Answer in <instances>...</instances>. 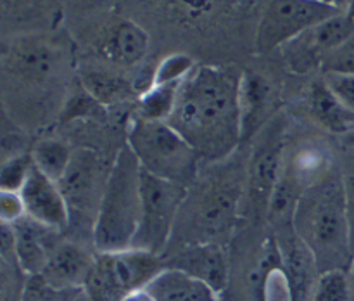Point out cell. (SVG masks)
Here are the masks:
<instances>
[{
    "label": "cell",
    "mask_w": 354,
    "mask_h": 301,
    "mask_svg": "<svg viewBox=\"0 0 354 301\" xmlns=\"http://www.w3.org/2000/svg\"><path fill=\"white\" fill-rule=\"evenodd\" d=\"M308 107L320 127L344 137L354 128V113L334 95L324 78L317 80L308 93Z\"/></svg>",
    "instance_id": "cell-17"
},
{
    "label": "cell",
    "mask_w": 354,
    "mask_h": 301,
    "mask_svg": "<svg viewBox=\"0 0 354 301\" xmlns=\"http://www.w3.org/2000/svg\"><path fill=\"white\" fill-rule=\"evenodd\" d=\"M19 194L26 208V217L31 220L55 232L69 227V208L57 182L44 175L35 165Z\"/></svg>",
    "instance_id": "cell-12"
},
{
    "label": "cell",
    "mask_w": 354,
    "mask_h": 301,
    "mask_svg": "<svg viewBox=\"0 0 354 301\" xmlns=\"http://www.w3.org/2000/svg\"><path fill=\"white\" fill-rule=\"evenodd\" d=\"M24 217H26V208H24L21 194L0 190V220L2 224L14 225Z\"/></svg>",
    "instance_id": "cell-30"
},
{
    "label": "cell",
    "mask_w": 354,
    "mask_h": 301,
    "mask_svg": "<svg viewBox=\"0 0 354 301\" xmlns=\"http://www.w3.org/2000/svg\"><path fill=\"white\" fill-rule=\"evenodd\" d=\"M270 104V85L259 75H244L241 80L242 140H249L265 127V113Z\"/></svg>",
    "instance_id": "cell-20"
},
{
    "label": "cell",
    "mask_w": 354,
    "mask_h": 301,
    "mask_svg": "<svg viewBox=\"0 0 354 301\" xmlns=\"http://www.w3.org/2000/svg\"><path fill=\"white\" fill-rule=\"evenodd\" d=\"M324 73H348L354 75V37L335 48L322 66Z\"/></svg>",
    "instance_id": "cell-29"
},
{
    "label": "cell",
    "mask_w": 354,
    "mask_h": 301,
    "mask_svg": "<svg viewBox=\"0 0 354 301\" xmlns=\"http://www.w3.org/2000/svg\"><path fill=\"white\" fill-rule=\"evenodd\" d=\"M82 78L83 89L102 106L121 102V100L128 99L131 93L130 83L116 73L90 69V71L83 73Z\"/></svg>",
    "instance_id": "cell-22"
},
{
    "label": "cell",
    "mask_w": 354,
    "mask_h": 301,
    "mask_svg": "<svg viewBox=\"0 0 354 301\" xmlns=\"http://www.w3.org/2000/svg\"><path fill=\"white\" fill-rule=\"evenodd\" d=\"M344 12L348 14L349 17H353V19H354V0H349V3H348V7H346Z\"/></svg>",
    "instance_id": "cell-34"
},
{
    "label": "cell",
    "mask_w": 354,
    "mask_h": 301,
    "mask_svg": "<svg viewBox=\"0 0 354 301\" xmlns=\"http://www.w3.org/2000/svg\"><path fill=\"white\" fill-rule=\"evenodd\" d=\"M241 80L227 69L201 66L180 83L166 121L201 159L220 161L242 142Z\"/></svg>",
    "instance_id": "cell-1"
},
{
    "label": "cell",
    "mask_w": 354,
    "mask_h": 301,
    "mask_svg": "<svg viewBox=\"0 0 354 301\" xmlns=\"http://www.w3.org/2000/svg\"><path fill=\"white\" fill-rule=\"evenodd\" d=\"M127 144L145 172L187 189L196 180L199 154L166 120L137 116Z\"/></svg>",
    "instance_id": "cell-4"
},
{
    "label": "cell",
    "mask_w": 354,
    "mask_h": 301,
    "mask_svg": "<svg viewBox=\"0 0 354 301\" xmlns=\"http://www.w3.org/2000/svg\"><path fill=\"white\" fill-rule=\"evenodd\" d=\"M121 301H154V298H152L144 287V289H138V291H133V293L127 294Z\"/></svg>",
    "instance_id": "cell-31"
},
{
    "label": "cell",
    "mask_w": 354,
    "mask_h": 301,
    "mask_svg": "<svg viewBox=\"0 0 354 301\" xmlns=\"http://www.w3.org/2000/svg\"><path fill=\"white\" fill-rule=\"evenodd\" d=\"M317 2L325 3V6H330V7H334V9H339V10H346L349 0H317Z\"/></svg>",
    "instance_id": "cell-32"
},
{
    "label": "cell",
    "mask_w": 354,
    "mask_h": 301,
    "mask_svg": "<svg viewBox=\"0 0 354 301\" xmlns=\"http://www.w3.org/2000/svg\"><path fill=\"white\" fill-rule=\"evenodd\" d=\"M149 51V35L133 21H121L113 28L111 37L104 45V54L118 66L138 64L144 61Z\"/></svg>",
    "instance_id": "cell-19"
},
{
    "label": "cell",
    "mask_w": 354,
    "mask_h": 301,
    "mask_svg": "<svg viewBox=\"0 0 354 301\" xmlns=\"http://www.w3.org/2000/svg\"><path fill=\"white\" fill-rule=\"evenodd\" d=\"M30 154L33 165L44 175H47L54 182H59L68 170L75 151L66 142L57 140V138H44V140L37 142Z\"/></svg>",
    "instance_id": "cell-21"
},
{
    "label": "cell",
    "mask_w": 354,
    "mask_h": 301,
    "mask_svg": "<svg viewBox=\"0 0 354 301\" xmlns=\"http://www.w3.org/2000/svg\"><path fill=\"white\" fill-rule=\"evenodd\" d=\"M239 199L241 189L227 182L211 183L203 190L194 213V230L199 234L196 244L218 242V237L230 230L237 218Z\"/></svg>",
    "instance_id": "cell-11"
},
{
    "label": "cell",
    "mask_w": 354,
    "mask_h": 301,
    "mask_svg": "<svg viewBox=\"0 0 354 301\" xmlns=\"http://www.w3.org/2000/svg\"><path fill=\"white\" fill-rule=\"evenodd\" d=\"M351 273L354 275V258H353V265H351Z\"/></svg>",
    "instance_id": "cell-35"
},
{
    "label": "cell",
    "mask_w": 354,
    "mask_h": 301,
    "mask_svg": "<svg viewBox=\"0 0 354 301\" xmlns=\"http://www.w3.org/2000/svg\"><path fill=\"white\" fill-rule=\"evenodd\" d=\"M342 142H344V147L354 149V128L349 134H346L344 137H342Z\"/></svg>",
    "instance_id": "cell-33"
},
{
    "label": "cell",
    "mask_w": 354,
    "mask_h": 301,
    "mask_svg": "<svg viewBox=\"0 0 354 301\" xmlns=\"http://www.w3.org/2000/svg\"><path fill=\"white\" fill-rule=\"evenodd\" d=\"M180 83L171 85H151V89L140 97V114L138 116L149 120H168L173 106H175L176 92Z\"/></svg>",
    "instance_id": "cell-23"
},
{
    "label": "cell",
    "mask_w": 354,
    "mask_h": 301,
    "mask_svg": "<svg viewBox=\"0 0 354 301\" xmlns=\"http://www.w3.org/2000/svg\"><path fill=\"white\" fill-rule=\"evenodd\" d=\"M145 291L154 301H221V294L213 287L173 266H165Z\"/></svg>",
    "instance_id": "cell-15"
},
{
    "label": "cell",
    "mask_w": 354,
    "mask_h": 301,
    "mask_svg": "<svg viewBox=\"0 0 354 301\" xmlns=\"http://www.w3.org/2000/svg\"><path fill=\"white\" fill-rule=\"evenodd\" d=\"M342 180V190H344L346 211H348L349 228H351V242L354 251V149L346 147L339 163Z\"/></svg>",
    "instance_id": "cell-27"
},
{
    "label": "cell",
    "mask_w": 354,
    "mask_h": 301,
    "mask_svg": "<svg viewBox=\"0 0 354 301\" xmlns=\"http://www.w3.org/2000/svg\"><path fill=\"white\" fill-rule=\"evenodd\" d=\"M290 224L313 255L318 272H351L354 251L339 166L301 194Z\"/></svg>",
    "instance_id": "cell-2"
},
{
    "label": "cell",
    "mask_w": 354,
    "mask_h": 301,
    "mask_svg": "<svg viewBox=\"0 0 354 301\" xmlns=\"http://www.w3.org/2000/svg\"><path fill=\"white\" fill-rule=\"evenodd\" d=\"M162 268L158 255L140 249L97 255L85 291L92 301H121L127 294L144 289Z\"/></svg>",
    "instance_id": "cell-6"
},
{
    "label": "cell",
    "mask_w": 354,
    "mask_h": 301,
    "mask_svg": "<svg viewBox=\"0 0 354 301\" xmlns=\"http://www.w3.org/2000/svg\"><path fill=\"white\" fill-rule=\"evenodd\" d=\"M353 37L354 19L346 12H341L311 26L299 37L287 42L280 51L287 66L303 75L313 69H322L328 55Z\"/></svg>",
    "instance_id": "cell-10"
},
{
    "label": "cell",
    "mask_w": 354,
    "mask_h": 301,
    "mask_svg": "<svg viewBox=\"0 0 354 301\" xmlns=\"http://www.w3.org/2000/svg\"><path fill=\"white\" fill-rule=\"evenodd\" d=\"M194 61L189 55L175 54L166 57L165 61L159 64L158 71H156L154 78H152V85H171V83H182L187 76L192 73Z\"/></svg>",
    "instance_id": "cell-26"
},
{
    "label": "cell",
    "mask_w": 354,
    "mask_h": 301,
    "mask_svg": "<svg viewBox=\"0 0 354 301\" xmlns=\"http://www.w3.org/2000/svg\"><path fill=\"white\" fill-rule=\"evenodd\" d=\"M308 301H351V282L346 270H328L318 275Z\"/></svg>",
    "instance_id": "cell-24"
},
{
    "label": "cell",
    "mask_w": 354,
    "mask_h": 301,
    "mask_svg": "<svg viewBox=\"0 0 354 301\" xmlns=\"http://www.w3.org/2000/svg\"><path fill=\"white\" fill-rule=\"evenodd\" d=\"M95 262L97 256L76 242H57L40 275L48 286L59 291L85 287Z\"/></svg>",
    "instance_id": "cell-14"
},
{
    "label": "cell",
    "mask_w": 354,
    "mask_h": 301,
    "mask_svg": "<svg viewBox=\"0 0 354 301\" xmlns=\"http://www.w3.org/2000/svg\"><path fill=\"white\" fill-rule=\"evenodd\" d=\"M14 230V251H16L17 262L24 273H41L48 262V256L57 246L50 244L48 232H55L52 228L44 227L31 220L30 217L21 218L12 225Z\"/></svg>",
    "instance_id": "cell-16"
},
{
    "label": "cell",
    "mask_w": 354,
    "mask_h": 301,
    "mask_svg": "<svg viewBox=\"0 0 354 301\" xmlns=\"http://www.w3.org/2000/svg\"><path fill=\"white\" fill-rule=\"evenodd\" d=\"M203 280L216 293H223L228 284V258L218 242L189 244L168 259V265Z\"/></svg>",
    "instance_id": "cell-13"
},
{
    "label": "cell",
    "mask_w": 354,
    "mask_h": 301,
    "mask_svg": "<svg viewBox=\"0 0 354 301\" xmlns=\"http://www.w3.org/2000/svg\"><path fill=\"white\" fill-rule=\"evenodd\" d=\"M31 170H33L31 154H19L6 159L0 172V190L21 192Z\"/></svg>",
    "instance_id": "cell-25"
},
{
    "label": "cell",
    "mask_w": 354,
    "mask_h": 301,
    "mask_svg": "<svg viewBox=\"0 0 354 301\" xmlns=\"http://www.w3.org/2000/svg\"><path fill=\"white\" fill-rule=\"evenodd\" d=\"M341 12L344 10L317 0H270L259 21L256 48L259 54L282 48L287 42L299 37L311 26Z\"/></svg>",
    "instance_id": "cell-8"
},
{
    "label": "cell",
    "mask_w": 354,
    "mask_h": 301,
    "mask_svg": "<svg viewBox=\"0 0 354 301\" xmlns=\"http://www.w3.org/2000/svg\"><path fill=\"white\" fill-rule=\"evenodd\" d=\"M142 211V166L130 145L118 151L99 213L92 230L97 255L120 253L133 248L135 235L140 225Z\"/></svg>",
    "instance_id": "cell-3"
},
{
    "label": "cell",
    "mask_w": 354,
    "mask_h": 301,
    "mask_svg": "<svg viewBox=\"0 0 354 301\" xmlns=\"http://www.w3.org/2000/svg\"><path fill=\"white\" fill-rule=\"evenodd\" d=\"M322 78L334 92V95L354 113V75L348 73H324Z\"/></svg>",
    "instance_id": "cell-28"
},
{
    "label": "cell",
    "mask_w": 354,
    "mask_h": 301,
    "mask_svg": "<svg viewBox=\"0 0 354 301\" xmlns=\"http://www.w3.org/2000/svg\"><path fill=\"white\" fill-rule=\"evenodd\" d=\"M286 121L282 116L270 120L258 131L248 166V197L251 211L258 217L268 215L283 165Z\"/></svg>",
    "instance_id": "cell-9"
},
{
    "label": "cell",
    "mask_w": 354,
    "mask_h": 301,
    "mask_svg": "<svg viewBox=\"0 0 354 301\" xmlns=\"http://www.w3.org/2000/svg\"><path fill=\"white\" fill-rule=\"evenodd\" d=\"M109 172L111 166L107 168L95 151L80 149L75 151L68 170L57 182L68 203L71 221L86 224L90 232L95 225Z\"/></svg>",
    "instance_id": "cell-7"
},
{
    "label": "cell",
    "mask_w": 354,
    "mask_h": 301,
    "mask_svg": "<svg viewBox=\"0 0 354 301\" xmlns=\"http://www.w3.org/2000/svg\"><path fill=\"white\" fill-rule=\"evenodd\" d=\"M185 201L187 187L142 170L140 225L131 249L161 256L171 239Z\"/></svg>",
    "instance_id": "cell-5"
},
{
    "label": "cell",
    "mask_w": 354,
    "mask_h": 301,
    "mask_svg": "<svg viewBox=\"0 0 354 301\" xmlns=\"http://www.w3.org/2000/svg\"><path fill=\"white\" fill-rule=\"evenodd\" d=\"M9 66L17 78L41 83L54 75L59 66V55L50 45L26 42L14 48Z\"/></svg>",
    "instance_id": "cell-18"
}]
</instances>
